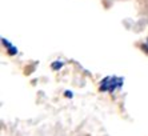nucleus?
<instances>
[{"label":"nucleus","mask_w":148,"mask_h":136,"mask_svg":"<svg viewBox=\"0 0 148 136\" xmlns=\"http://www.w3.org/2000/svg\"><path fill=\"white\" fill-rule=\"evenodd\" d=\"M121 85V80L120 79H116V78H107L101 83V87L100 88L103 91H114L116 87Z\"/></svg>","instance_id":"1"}]
</instances>
